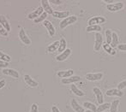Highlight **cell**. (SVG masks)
Masks as SVG:
<instances>
[{"label": "cell", "mask_w": 126, "mask_h": 112, "mask_svg": "<svg viewBox=\"0 0 126 112\" xmlns=\"http://www.w3.org/2000/svg\"><path fill=\"white\" fill-rule=\"evenodd\" d=\"M118 42H119V39H118V34H117V33H115V32H112V40H111V46L112 48L118 47Z\"/></svg>", "instance_id": "cell-27"}, {"label": "cell", "mask_w": 126, "mask_h": 112, "mask_svg": "<svg viewBox=\"0 0 126 112\" xmlns=\"http://www.w3.org/2000/svg\"><path fill=\"white\" fill-rule=\"evenodd\" d=\"M119 104H120V101L118 99L113 100L111 104V106H110V112H118Z\"/></svg>", "instance_id": "cell-25"}, {"label": "cell", "mask_w": 126, "mask_h": 112, "mask_svg": "<svg viewBox=\"0 0 126 112\" xmlns=\"http://www.w3.org/2000/svg\"><path fill=\"white\" fill-rule=\"evenodd\" d=\"M81 77L78 75H73L71 77H69V78H65V79H62L61 80V83L62 84H64V85H67V84H74V83L77 82V81H80Z\"/></svg>", "instance_id": "cell-11"}, {"label": "cell", "mask_w": 126, "mask_h": 112, "mask_svg": "<svg viewBox=\"0 0 126 112\" xmlns=\"http://www.w3.org/2000/svg\"><path fill=\"white\" fill-rule=\"evenodd\" d=\"M4 86H5V81H4V80H2V81H0V89H1V88H3Z\"/></svg>", "instance_id": "cell-39"}, {"label": "cell", "mask_w": 126, "mask_h": 112, "mask_svg": "<svg viewBox=\"0 0 126 112\" xmlns=\"http://www.w3.org/2000/svg\"><path fill=\"white\" fill-rule=\"evenodd\" d=\"M124 8V3L122 2H118L114 3H108L106 4V9L111 12H117L121 10Z\"/></svg>", "instance_id": "cell-3"}, {"label": "cell", "mask_w": 126, "mask_h": 112, "mask_svg": "<svg viewBox=\"0 0 126 112\" xmlns=\"http://www.w3.org/2000/svg\"><path fill=\"white\" fill-rule=\"evenodd\" d=\"M0 34H1L2 36H8V34H9V32L7 31L1 24H0Z\"/></svg>", "instance_id": "cell-32"}, {"label": "cell", "mask_w": 126, "mask_h": 112, "mask_svg": "<svg viewBox=\"0 0 126 112\" xmlns=\"http://www.w3.org/2000/svg\"><path fill=\"white\" fill-rule=\"evenodd\" d=\"M102 47L104 49V51H106V53H108L109 55H111V56H114L116 54V51L114 50V48H112L111 46V45H108L106 43H104L102 45Z\"/></svg>", "instance_id": "cell-21"}, {"label": "cell", "mask_w": 126, "mask_h": 112, "mask_svg": "<svg viewBox=\"0 0 126 112\" xmlns=\"http://www.w3.org/2000/svg\"><path fill=\"white\" fill-rule=\"evenodd\" d=\"M3 74L9 76H11V77L16 78V79H18L19 78V73L13 69H3Z\"/></svg>", "instance_id": "cell-15"}, {"label": "cell", "mask_w": 126, "mask_h": 112, "mask_svg": "<svg viewBox=\"0 0 126 112\" xmlns=\"http://www.w3.org/2000/svg\"><path fill=\"white\" fill-rule=\"evenodd\" d=\"M76 21H77V17H76V15H70L69 17H67V18L61 21V22H60V24H59V27L61 29H64V28H67L68 26L75 23Z\"/></svg>", "instance_id": "cell-1"}, {"label": "cell", "mask_w": 126, "mask_h": 112, "mask_svg": "<svg viewBox=\"0 0 126 112\" xmlns=\"http://www.w3.org/2000/svg\"><path fill=\"white\" fill-rule=\"evenodd\" d=\"M110 106H111V104H109V103H103L102 104H100L97 107L96 112H104L106 110L110 109Z\"/></svg>", "instance_id": "cell-28"}, {"label": "cell", "mask_w": 126, "mask_h": 112, "mask_svg": "<svg viewBox=\"0 0 126 112\" xmlns=\"http://www.w3.org/2000/svg\"><path fill=\"white\" fill-rule=\"evenodd\" d=\"M49 3H54V4H61V3H63V1H61V0H51V1H49Z\"/></svg>", "instance_id": "cell-37"}, {"label": "cell", "mask_w": 126, "mask_h": 112, "mask_svg": "<svg viewBox=\"0 0 126 112\" xmlns=\"http://www.w3.org/2000/svg\"><path fill=\"white\" fill-rule=\"evenodd\" d=\"M104 74L102 73H88L86 74V79L88 81H100Z\"/></svg>", "instance_id": "cell-5"}, {"label": "cell", "mask_w": 126, "mask_h": 112, "mask_svg": "<svg viewBox=\"0 0 126 112\" xmlns=\"http://www.w3.org/2000/svg\"><path fill=\"white\" fill-rule=\"evenodd\" d=\"M8 66H9V63L0 60V68H2V69H6Z\"/></svg>", "instance_id": "cell-35"}, {"label": "cell", "mask_w": 126, "mask_h": 112, "mask_svg": "<svg viewBox=\"0 0 126 112\" xmlns=\"http://www.w3.org/2000/svg\"><path fill=\"white\" fill-rule=\"evenodd\" d=\"M105 35H106V44H108V45H111V40H112V32H111V29H106V33H105Z\"/></svg>", "instance_id": "cell-29"}, {"label": "cell", "mask_w": 126, "mask_h": 112, "mask_svg": "<svg viewBox=\"0 0 126 112\" xmlns=\"http://www.w3.org/2000/svg\"><path fill=\"white\" fill-rule=\"evenodd\" d=\"M52 16L58 19H65L70 16V12L69 11H53Z\"/></svg>", "instance_id": "cell-17"}, {"label": "cell", "mask_w": 126, "mask_h": 112, "mask_svg": "<svg viewBox=\"0 0 126 112\" xmlns=\"http://www.w3.org/2000/svg\"><path fill=\"white\" fill-rule=\"evenodd\" d=\"M0 60L9 63V62L11 61V57L10 56H8V55H6L5 53H3V51H0Z\"/></svg>", "instance_id": "cell-31"}, {"label": "cell", "mask_w": 126, "mask_h": 112, "mask_svg": "<svg viewBox=\"0 0 126 112\" xmlns=\"http://www.w3.org/2000/svg\"><path fill=\"white\" fill-rule=\"evenodd\" d=\"M93 92L94 93L98 104H102L103 103H104V97H103V93H102V92H101V90L99 87H94Z\"/></svg>", "instance_id": "cell-9"}, {"label": "cell", "mask_w": 126, "mask_h": 112, "mask_svg": "<svg viewBox=\"0 0 126 112\" xmlns=\"http://www.w3.org/2000/svg\"><path fill=\"white\" fill-rule=\"evenodd\" d=\"M24 81H25V82L27 83V85L29 86L30 87H37V86H39V83L37 82L36 81H34V80L30 75H28V74L24 75Z\"/></svg>", "instance_id": "cell-13"}, {"label": "cell", "mask_w": 126, "mask_h": 112, "mask_svg": "<svg viewBox=\"0 0 126 112\" xmlns=\"http://www.w3.org/2000/svg\"><path fill=\"white\" fill-rule=\"evenodd\" d=\"M47 15H48V14L46 13V12H44V13H42L41 15L38 17V18H36L35 20H33V22H34V23H40V22H45L46 19H47Z\"/></svg>", "instance_id": "cell-30"}, {"label": "cell", "mask_w": 126, "mask_h": 112, "mask_svg": "<svg viewBox=\"0 0 126 112\" xmlns=\"http://www.w3.org/2000/svg\"><path fill=\"white\" fill-rule=\"evenodd\" d=\"M42 13H44V10L42 8V6H39L38 8L35 10H33L32 13L28 14V18L30 19V20H35L36 18H38Z\"/></svg>", "instance_id": "cell-7"}, {"label": "cell", "mask_w": 126, "mask_h": 112, "mask_svg": "<svg viewBox=\"0 0 126 112\" xmlns=\"http://www.w3.org/2000/svg\"><path fill=\"white\" fill-rule=\"evenodd\" d=\"M85 112H93V111H89V110H87V111H85Z\"/></svg>", "instance_id": "cell-40"}, {"label": "cell", "mask_w": 126, "mask_h": 112, "mask_svg": "<svg viewBox=\"0 0 126 112\" xmlns=\"http://www.w3.org/2000/svg\"><path fill=\"white\" fill-rule=\"evenodd\" d=\"M19 38H20L21 41L26 45H31V40L28 38V36L27 35V33H25V30L23 28L19 31Z\"/></svg>", "instance_id": "cell-6"}, {"label": "cell", "mask_w": 126, "mask_h": 112, "mask_svg": "<svg viewBox=\"0 0 126 112\" xmlns=\"http://www.w3.org/2000/svg\"><path fill=\"white\" fill-rule=\"evenodd\" d=\"M51 112H61V111H60V110L57 106H52L51 107Z\"/></svg>", "instance_id": "cell-38"}, {"label": "cell", "mask_w": 126, "mask_h": 112, "mask_svg": "<svg viewBox=\"0 0 126 112\" xmlns=\"http://www.w3.org/2000/svg\"><path fill=\"white\" fill-rule=\"evenodd\" d=\"M71 55V49H70V48H67L66 50H65L63 52L60 53L59 55H58V56L56 57V60L58 62H63V61H65V60L67 59V58L69 57V56Z\"/></svg>", "instance_id": "cell-8"}, {"label": "cell", "mask_w": 126, "mask_h": 112, "mask_svg": "<svg viewBox=\"0 0 126 112\" xmlns=\"http://www.w3.org/2000/svg\"><path fill=\"white\" fill-rule=\"evenodd\" d=\"M0 24H1L2 26H3L8 32H10V30H11V28H10V23H9V22L7 21L6 17H5L4 15H0Z\"/></svg>", "instance_id": "cell-19"}, {"label": "cell", "mask_w": 126, "mask_h": 112, "mask_svg": "<svg viewBox=\"0 0 126 112\" xmlns=\"http://www.w3.org/2000/svg\"><path fill=\"white\" fill-rule=\"evenodd\" d=\"M58 46H59V41H55L52 44H51L50 45L47 46V51L48 52H54L58 49Z\"/></svg>", "instance_id": "cell-26"}, {"label": "cell", "mask_w": 126, "mask_h": 112, "mask_svg": "<svg viewBox=\"0 0 126 112\" xmlns=\"http://www.w3.org/2000/svg\"><path fill=\"white\" fill-rule=\"evenodd\" d=\"M39 111V108H38V104H33L31 106V109H30L29 112H38Z\"/></svg>", "instance_id": "cell-34"}, {"label": "cell", "mask_w": 126, "mask_h": 112, "mask_svg": "<svg viewBox=\"0 0 126 112\" xmlns=\"http://www.w3.org/2000/svg\"><path fill=\"white\" fill-rule=\"evenodd\" d=\"M103 45V36L101 35L100 33H95V40H94V49L95 51H99L101 49Z\"/></svg>", "instance_id": "cell-2"}, {"label": "cell", "mask_w": 126, "mask_h": 112, "mask_svg": "<svg viewBox=\"0 0 126 112\" xmlns=\"http://www.w3.org/2000/svg\"><path fill=\"white\" fill-rule=\"evenodd\" d=\"M43 25L46 27V28L47 29V32H48L49 35H50L51 37L54 36L55 33H56V30H55L54 26L51 24V22H50V21L46 20L45 22H43Z\"/></svg>", "instance_id": "cell-10"}, {"label": "cell", "mask_w": 126, "mask_h": 112, "mask_svg": "<svg viewBox=\"0 0 126 112\" xmlns=\"http://www.w3.org/2000/svg\"><path fill=\"white\" fill-rule=\"evenodd\" d=\"M67 49V42L65 40L64 38H61V40H59V46H58V52H63L65 50Z\"/></svg>", "instance_id": "cell-23"}, {"label": "cell", "mask_w": 126, "mask_h": 112, "mask_svg": "<svg viewBox=\"0 0 126 112\" xmlns=\"http://www.w3.org/2000/svg\"><path fill=\"white\" fill-rule=\"evenodd\" d=\"M41 6H42V8H43V10H45L46 13L51 14V15H52L53 10L51 7L50 3H49V1H47V0H41Z\"/></svg>", "instance_id": "cell-18"}, {"label": "cell", "mask_w": 126, "mask_h": 112, "mask_svg": "<svg viewBox=\"0 0 126 112\" xmlns=\"http://www.w3.org/2000/svg\"><path fill=\"white\" fill-rule=\"evenodd\" d=\"M125 88H126V80L125 81H121V82H119L118 83V90H123V89H125Z\"/></svg>", "instance_id": "cell-33"}, {"label": "cell", "mask_w": 126, "mask_h": 112, "mask_svg": "<svg viewBox=\"0 0 126 112\" xmlns=\"http://www.w3.org/2000/svg\"><path fill=\"white\" fill-rule=\"evenodd\" d=\"M104 112H106V111H104Z\"/></svg>", "instance_id": "cell-41"}, {"label": "cell", "mask_w": 126, "mask_h": 112, "mask_svg": "<svg viewBox=\"0 0 126 112\" xmlns=\"http://www.w3.org/2000/svg\"><path fill=\"white\" fill-rule=\"evenodd\" d=\"M74 71L72 69H67V70H61L58 72V76L62 79H65V78H69L73 76Z\"/></svg>", "instance_id": "cell-14"}, {"label": "cell", "mask_w": 126, "mask_h": 112, "mask_svg": "<svg viewBox=\"0 0 126 112\" xmlns=\"http://www.w3.org/2000/svg\"><path fill=\"white\" fill-rule=\"evenodd\" d=\"M106 95L108 97H113V96H116V97H122L124 95L123 92L121 90H118V88H111L109 89L106 92Z\"/></svg>", "instance_id": "cell-12"}, {"label": "cell", "mask_w": 126, "mask_h": 112, "mask_svg": "<svg viewBox=\"0 0 126 112\" xmlns=\"http://www.w3.org/2000/svg\"><path fill=\"white\" fill-rule=\"evenodd\" d=\"M83 107L86 108V109L89 110V111H93V112H96L97 111V106L91 102H84L83 103Z\"/></svg>", "instance_id": "cell-24"}, {"label": "cell", "mask_w": 126, "mask_h": 112, "mask_svg": "<svg viewBox=\"0 0 126 112\" xmlns=\"http://www.w3.org/2000/svg\"><path fill=\"white\" fill-rule=\"evenodd\" d=\"M102 30L101 27L100 25H93V26H88L86 28V31L88 33H92V32H95V33H100Z\"/></svg>", "instance_id": "cell-22"}, {"label": "cell", "mask_w": 126, "mask_h": 112, "mask_svg": "<svg viewBox=\"0 0 126 112\" xmlns=\"http://www.w3.org/2000/svg\"><path fill=\"white\" fill-rule=\"evenodd\" d=\"M70 90L73 92L75 95L78 96V97H83L85 95V92H83L81 90H80L75 84H71L70 85Z\"/></svg>", "instance_id": "cell-20"}, {"label": "cell", "mask_w": 126, "mask_h": 112, "mask_svg": "<svg viewBox=\"0 0 126 112\" xmlns=\"http://www.w3.org/2000/svg\"><path fill=\"white\" fill-rule=\"evenodd\" d=\"M71 107L76 112H85L84 107L81 106L75 98H73L71 100Z\"/></svg>", "instance_id": "cell-16"}, {"label": "cell", "mask_w": 126, "mask_h": 112, "mask_svg": "<svg viewBox=\"0 0 126 112\" xmlns=\"http://www.w3.org/2000/svg\"><path fill=\"white\" fill-rule=\"evenodd\" d=\"M118 49L122 51H126V44H121L118 45Z\"/></svg>", "instance_id": "cell-36"}, {"label": "cell", "mask_w": 126, "mask_h": 112, "mask_svg": "<svg viewBox=\"0 0 126 112\" xmlns=\"http://www.w3.org/2000/svg\"><path fill=\"white\" fill-rule=\"evenodd\" d=\"M106 19L104 16H94L92 18H90L88 22V26H93V25H99V24H102V23L106 22Z\"/></svg>", "instance_id": "cell-4"}]
</instances>
